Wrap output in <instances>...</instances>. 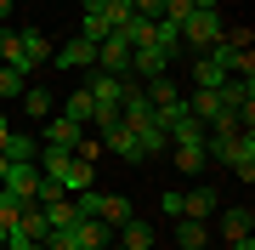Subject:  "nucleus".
<instances>
[{"label": "nucleus", "instance_id": "f257e3e1", "mask_svg": "<svg viewBox=\"0 0 255 250\" xmlns=\"http://www.w3.org/2000/svg\"><path fill=\"white\" fill-rule=\"evenodd\" d=\"M34 165H40V176H51L63 194H80V188H91V159H80V154H68V148H46V142H40Z\"/></svg>", "mask_w": 255, "mask_h": 250}, {"label": "nucleus", "instance_id": "f03ea898", "mask_svg": "<svg viewBox=\"0 0 255 250\" xmlns=\"http://www.w3.org/2000/svg\"><path fill=\"white\" fill-rule=\"evenodd\" d=\"M74 211H80V216H97V222H108V228L130 222V199L125 194H97V188H80V194H74Z\"/></svg>", "mask_w": 255, "mask_h": 250}, {"label": "nucleus", "instance_id": "7ed1b4c3", "mask_svg": "<svg viewBox=\"0 0 255 250\" xmlns=\"http://www.w3.org/2000/svg\"><path fill=\"white\" fill-rule=\"evenodd\" d=\"M221 28H227V23H221V11H216V6H193V11H187V23H182V40L193 46V57H199V51H210V46L221 40Z\"/></svg>", "mask_w": 255, "mask_h": 250}, {"label": "nucleus", "instance_id": "20e7f679", "mask_svg": "<svg viewBox=\"0 0 255 250\" xmlns=\"http://www.w3.org/2000/svg\"><path fill=\"white\" fill-rule=\"evenodd\" d=\"M51 63H57V68H68V74H91V68H97V46L74 34V40H63V46L51 51Z\"/></svg>", "mask_w": 255, "mask_h": 250}, {"label": "nucleus", "instance_id": "39448f33", "mask_svg": "<svg viewBox=\"0 0 255 250\" xmlns=\"http://www.w3.org/2000/svg\"><path fill=\"white\" fill-rule=\"evenodd\" d=\"M159 74H170V51H159V46L130 51V80H159Z\"/></svg>", "mask_w": 255, "mask_h": 250}, {"label": "nucleus", "instance_id": "423d86ee", "mask_svg": "<svg viewBox=\"0 0 255 250\" xmlns=\"http://www.w3.org/2000/svg\"><path fill=\"white\" fill-rule=\"evenodd\" d=\"M0 188H6V194H17V199H34V188H40V165H34V159H17V165H6Z\"/></svg>", "mask_w": 255, "mask_h": 250}, {"label": "nucleus", "instance_id": "0eeeda50", "mask_svg": "<svg viewBox=\"0 0 255 250\" xmlns=\"http://www.w3.org/2000/svg\"><path fill=\"white\" fill-rule=\"evenodd\" d=\"M221 165H227L233 176H244V182H250V176H255V131H244V137H233V142H227V159H221Z\"/></svg>", "mask_w": 255, "mask_h": 250}, {"label": "nucleus", "instance_id": "6e6552de", "mask_svg": "<svg viewBox=\"0 0 255 250\" xmlns=\"http://www.w3.org/2000/svg\"><path fill=\"white\" fill-rule=\"evenodd\" d=\"M80 137H85V125H74L68 114H51L40 142H46V148H68V154H74V148H80Z\"/></svg>", "mask_w": 255, "mask_h": 250}, {"label": "nucleus", "instance_id": "1a4fd4ad", "mask_svg": "<svg viewBox=\"0 0 255 250\" xmlns=\"http://www.w3.org/2000/svg\"><path fill=\"white\" fill-rule=\"evenodd\" d=\"M51 63V40H46V28H23V74L34 80V68H46Z\"/></svg>", "mask_w": 255, "mask_h": 250}, {"label": "nucleus", "instance_id": "9d476101", "mask_svg": "<svg viewBox=\"0 0 255 250\" xmlns=\"http://www.w3.org/2000/svg\"><path fill=\"white\" fill-rule=\"evenodd\" d=\"M97 68H102V74H130V46H125L119 34H108V40L97 46Z\"/></svg>", "mask_w": 255, "mask_h": 250}, {"label": "nucleus", "instance_id": "9b49d317", "mask_svg": "<svg viewBox=\"0 0 255 250\" xmlns=\"http://www.w3.org/2000/svg\"><path fill=\"white\" fill-rule=\"evenodd\" d=\"M102 148L119 154V159H130V165H142V154H136V137H130V125H102Z\"/></svg>", "mask_w": 255, "mask_h": 250}, {"label": "nucleus", "instance_id": "f8f14e48", "mask_svg": "<svg viewBox=\"0 0 255 250\" xmlns=\"http://www.w3.org/2000/svg\"><path fill=\"white\" fill-rule=\"evenodd\" d=\"M187 114H193L199 125H216L221 114H227V108H221V91H199V85H193V97H187Z\"/></svg>", "mask_w": 255, "mask_h": 250}, {"label": "nucleus", "instance_id": "ddd939ff", "mask_svg": "<svg viewBox=\"0 0 255 250\" xmlns=\"http://www.w3.org/2000/svg\"><path fill=\"white\" fill-rule=\"evenodd\" d=\"M221 80H227V68L216 63V57H193V85H199V91H221Z\"/></svg>", "mask_w": 255, "mask_h": 250}, {"label": "nucleus", "instance_id": "4468645a", "mask_svg": "<svg viewBox=\"0 0 255 250\" xmlns=\"http://www.w3.org/2000/svg\"><path fill=\"white\" fill-rule=\"evenodd\" d=\"M0 154H6V165H17V159H34V154H40V137H28V131H6Z\"/></svg>", "mask_w": 255, "mask_h": 250}, {"label": "nucleus", "instance_id": "2eb2a0df", "mask_svg": "<svg viewBox=\"0 0 255 250\" xmlns=\"http://www.w3.org/2000/svg\"><path fill=\"white\" fill-rule=\"evenodd\" d=\"M216 188H187V194H182V216H193V222H204V216L210 211H216Z\"/></svg>", "mask_w": 255, "mask_h": 250}, {"label": "nucleus", "instance_id": "dca6fc26", "mask_svg": "<svg viewBox=\"0 0 255 250\" xmlns=\"http://www.w3.org/2000/svg\"><path fill=\"white\" fill-rule=\"evenodd\" d=\"M74 239H80V250H108V222L80 216V222H74Z\"/></svg>", "mask_w": 255, "mask_h": 250}, {"label": "nucleus", "instance_id": "f3484780", "mask_svg": "<svg viewBox=\"0 0 255 250\" xmlns=\"http://www.w3.org/2000/svg\"><path fill=\"white\" fill-rule=\"evenodd\" d=\"M130 137H136V154H142V165H147V159H159L164 148H170V142H164V131H159L153 120H147V125H136Z\"/></svg>", "mask_w": 255, "mask_h": 250}, {"label": "nucleus", "instance_id": "a211bd4d", "mask_svg": "<svg viewBox=\"0 0 255 250\" xmlns=\"http://www.w3.org/2000/svg\"><path fill=\"white\" fill-rule=\"evenodd\" d=\"M23 114H28V120H51V114H57V97L46 91V85H28V91H23Z\"/></svg>", "mask_w": 255, "mask_h": 250}, {"label": "nucleus", "instance_id": "6ab92c4d", "mask_svg": "<svg viewBox=\"0 0 255 250\" xmlns=\"http://www.w3.org/2000/svg\"><path fill=\"white\" fill-rule=\"evenodd\" d=\"M0 63L23 74V28H6V23H0Z\"/></svg>", "mask_w": 255, "mask_h": 250}, {"label": "nucleus", "instance_id": "aec40b11", "mask_svg": "<svg viewBox=\"0 0 255 250\" xmlns=\"http://www.w3.org/2000/svg\"><path fill=\"white\" fill-rule=\"evenodd\" d=\"M63 114H68L74 125H91V120H97V102H91V91H85V85H80V91H68Z\"/></svg>", "mask_w": 255, "mask_h": 250}, {"label": "nucleus", "instance_id": "412c9836", "mask_svg": "<svg viewBox=\"0 0 255 250\" xmlns=\"http://www.w3.org/2000/svg\"><path fill=\"white\" fill-rule=\"evenodd\" d=\"M170 154H176V171H193V176L204 171V142H170Z\"/></svg>", "mask_w": 255, "mask_h": 250}, {"label": "nucleus", "instance_id": "4be33fe9", "mask_svg": "<svg viewBox=\"0 0 255 250\" xmlns=\"http://www.w3.org/2000/svg\"><path fill=\"white\" fill-rule=\"evenodd\" d=\"M40 211H46V228H74L80 222V211H74V199L63 194V199H51V205H40Z\"/></svg>", "mask_w": 255, "mask_h": 250}, {"label": "nucleus", "instance_id": "5701e85b", "mask_svg": "<svg viewBox=\"0 0 255 250\" xmlns=\"http://www.w3.org/2000/svg\"><path fill=\"white\" fill-rule=\"evenodd\" d=\"M142 97H147V108H164V102H176V97H182V91H176V80H142Z\"/></svg>", "mask_w": 255, "mask_h": 250}, {"label": "nucleus", "instance_id": "b1692460", "mask_svg": "<svg viewBox=\"0 0 255 250\" xmlns=\"http://www.w3.org/2000/svg\"><path fill=\"white\" fill-rule=\"evenodd\" d=\"M176 245H182V250H204V245H210L204 222H193V216H182V222H176Z\"/></svg>", "mask_w": 255, "mask_h": 250}, {"label": "nucleus", "instance_id": "393cba45", "mask_svg": "<svg viewBox=\"0 0 255 250\" xmlns=\"http://www.w3.org/2000/svg\"><path fill=\"white\" fill-rule=\"evenodd\" d=\"M23 91H28V74H17V68L0 63V102H17Z\"/></svg>", "mask_w": 255, "mask_h": 250}, {"label": "nucleus", "instance_id": "a878e982", "mask_svg": "<svg viewBox=\"0 0 255 250\" xmlns=\"http://www.w3.org/2000/svg\"><path fill=\"white\" fill-rule=\"evenodd\" d=\"M221 233H227V239H244V233H255V211H227V216H221Z\"/></svg>", "mask_w": 255, "mask_h": 250}, {"label": "nucleus", "instance_id": "bb28decb", "mask_svg": "<svg viewBox=\"0 0 255 250\" xmlns=\"http://www.w3.org/2000/svg\"><path fill=\"white\" fill-rule=\"evenodd\" d=\"M119 233H125V245L153 250V228H147V222H136V216H130V222H119Z\"/></svg>", "mask_w": 255, "mask_h": 250}, {"label": "nucleus", "instance_id": "cd10ccee", "mask_svg": "<svg viewBox=\"0 0 255 250\" xmlns=\"http://www.w3.org/2000/svg\"><path fill=\"white\" fill-rule=\"evenodd\" d=\"M108 34H114V28H108V17H91V11L80 17V40H91V46H102Z\"/></svg>", "mask_w": 255, "mask_h": 250}, {"label": "nucleus", "instance_id": "c85d7f7f", "mask_svg": "<svg viewBox=\"0 0 255 250\" xmlns=\"http://www.w3.org/2000/svg\"><path fill=\"white\" fill-rule=\"evenodd\" d=\"M102 17H108V28L119 34V28H125L130 17H136V6H130V0H108V11H102Z\"/></svg>", "mask_w": 255, "mask_h": 250}, {"label": "nucleus", "instance_id": "c756f323", "mask_svg": "<svg viewBox=\"0 0 255 250\" xmlns=\"http://www.w3.org/2000/svg\"><path fill=\"white\" fill-rule=\"evenodd\" d=\"M136 6V17H164V0H130Z\"/></svg>", "mask_w": 255, "mask_h": 250}, {"label": "nucleus", "instance_id": "7c9ffc66", "mask_svg": "<svg viewBox=\"0 0 255 250\" xmlns=\"http://www.w3.org/2000/svg\"><path fill=\"white\" fill-rule=\"evenodd\" d=\"M159 211H164V216H182V194H176V188H170V194H159Z\"/></svg>", "mask_w": 255, "mask_h": 250}, {"label": "nucleus", "instance_id": "2f4dec72", "mask_svg": "<svg viewBox=\"0 0 255 250\" xmlns=\"http://www.w3.org/2000/svg\"><path fill=\"white\" fill-rule=\"evenodd\" d=\"M85 11H91V17H102V11H108V0H80Z\"/></svg>", "mask_w": 255, "mask_h": 250}, {"label": "nucleus", "instance_id": "473e14b6", "mask_svg": "<svg viewBox=\"0 0 255 250\" xmlns=\"http://www.w3.org/2000/svg\"><path fill=\"white\" fill-rule=\"evenodd\" d=\"M233 250H255V233H244V239H233Z\"/></svg>", "mask_w": 255, "mask_h": 250}, {"label": "nucleus", "instance_id": "72a5a7b5", "mask_svg": "<svg viewBox=\"0 0 255 250\" xmlns=\"http://www.w3.org/2000/svg\"><path fill=\"white\" fill-rule=\"evenodd\" d=\"M11 6H17V0H0V23H6V17H11Z\"/></svg>", "mask_w": 255, "mask_h": 250}, {"label": "nucleus", "instance_id": "f704fd0d", "mask_svg": "<svg viewBox=\"0 0 255 250\" xmlns=\"http://www.w3.org/2000/svg\"><path fill=\"white\" fill-rule=\"evenodd\" d=\"M6 131H11V120H6V114H0V142H6Z\"/></svg>", "mask_w": 255, "mask_h": 250}, {"label": "nucleus", "instance_id": "c9c22d12", "mask_svg": "<svg viewBox=\"0 0 255 250\" xmlns=\"http://www.w3.org/2000/svg\"><path fill=\"white\" fill-rule=\"evenodd\" d=\"M108 250H136V245H125V239H119V245H108Z\"/></svg>", "mask_w": 255, "mask_h": 250}, {"label": "nucleus", "instance_id": "e433bc0d", "mask_svg": "<svg viewBox=\"0 0 255 250\" xmlns=\"http://www.w3.org/2000/svg\"><path fill=\"white\" fill-rule=\"evenodd\" d=\"M17 250H46V245H40V239H34V245H17Z\"/></svg>", "mask_w": 255, "mask_h": 250}, {"label": "nucleus", "instance_id": "4c0bfd02", "mask_svg": "<svg viewBox=\"0 0 255 250\" xmlns=\"http://www.w3.org/2000/svg\"><path fill=\"white\" fill-rule=\"evenodd\" d=\"M0 176H6V154H0Z\"/></svg>", "mask_w": 255, "mask_h": 250}, {"label": "nucleus", "instance_id": "58836bf2", "mask_svg": "<svg viewBox=\"0 0 255 250\" xmlns=\"http://www.w3.org/2000/svg\"><path fill=\"white\" fill-rule=\"evenodd\" d=\"M0 250H11V245H0Z\"/></svg>", "mask_w": 255, "mask_h": 250}, {"label": "nucleus", "instance_id": "ea45409f", "mask_svg": "<svg viewBox=\"0 0 255 250\" xmlns=\"http://www.w3.org/2000/svg\"><path fill=\"white\" fill-rule=\"evenodd\" d=\"M23 6H28V0H23Z\"/></svg>", "mask_w": 255, "mask_h": 250}, {"label": "nucleus", "instance_id": "a19ab883", "mask_svg": "<svg viewBox=\"0 0 255 250\" xmlns=\"http://www.w3.org/2000/svg\"><path fill=\"white\" fill-rule=\"evenodd\" d=\"M204 250H210V245H204Z\"/></svg>", "mask_w": 255, "mask_h": 250}]
</instances>
